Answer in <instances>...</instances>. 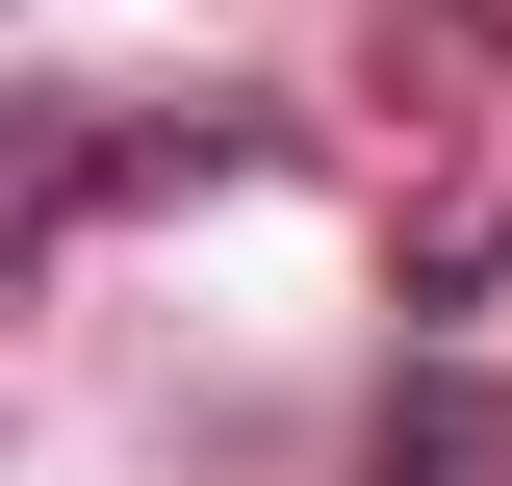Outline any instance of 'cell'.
I'll list each match as a JSON object with an SVG mask.
<instances>
[{
    "instance_id": "1",
    "label": "cell",
    "mask_w": 512,
    "mask_h": 486,
    "mask_svg": "<svg viewBox=\"0 0 512 486\" xmlns=\"http://www.w3.org/2000/svg\"><path fill=\"white\" fill-rule=\"evenodd\" d=\"M410 486H436V461H410Z\"/></svg>"
}]
</instances>
